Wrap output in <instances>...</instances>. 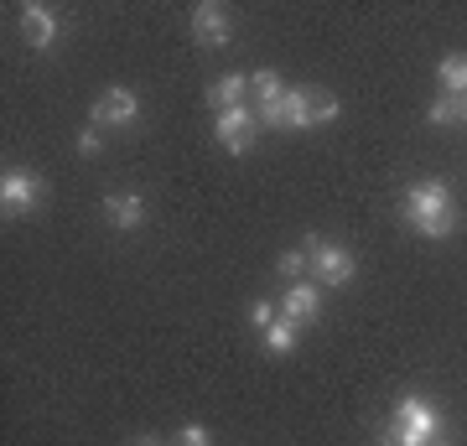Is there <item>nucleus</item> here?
Instances as JSON below:
<instances>
[{
    "instance_id": "11",
    "label": "nucleus",
    "mask_w": 467,
    "mask_h": 446,
    "mask_svg": "<svg viewBox=\"0 0 467 446\" xmlns=\"http://www.w3.org/2000/svg\"><path fill=\"white\" fill-rule=\"evenodd\" d=\"M104 213L115 229H140L146 223V198H135V192H109L104 198Z\"/></svg>"
},
{
    "instance_id": "9",
    "label": "nucleus",
    "mask_w": 467,
    "mask_h": 446,
    "mask_svg": "<svg viewBox=\"0 0 467 446\" xmlns=\"http://www.w3.org/2000/svg\"><path fill=\"white\" fill-rule=\"evenodd\" d=\"M317 312H322V296H317V285H312V281H296L281 296V316H285V322H296V327H306Z\"/></svg>"
},
{
    "instance_id": "2",
    "label": "nucleus",
    "mask_w": 467,
    "mask_h": 446,
    "mask_svg": "<svg viewBox=\"0 0 467 446\" xmlns=\"http://www.w3.org/2000/svg\"><path fill=\"white\" fill-rule=\"evenodd\" d=\"M379 446H447V426H441V410L431 399L405 395L389 415V430L379 436Z\"/></svg>"
},
{
    "instance_id": "19",
    "label": "nucleus",
    "mask_w": 467,
    "mask_h": 446,
    "mask_svg": "<svg viewBox=\"0 0 467 446\" xmlns=\"http://www.w3.org/2000/svg\"><path fill=\"white\" fill-rule=\"evenodd\" d=\"M250 322H254L260 332H265L270 322H275V306H270V301H254V306H250Z\"/></svg>"
},
{
    "instance_id": "1",
    "label": "nucleus",
    "mask_w": 467,
    "mask_h": 446,
    "mask_svg": "<svg viewBox=\"0 0 467 446\" xmlns=\"http://www.w3.org/2000/svg\"><path fill=\"white\" fill-rule=\"evenodd\" d=\"M405 223L420 229L426 239H447L457 229V198H451V187L441 177H426L405 192Z\"/></svg>"
},
{
    "instance_id": "20",
    "label": "nucleus",
    "mask_w": 467,
    "mask_h": 446,
    "mask_svg": "<svg viewBox=\"0 0 467 446\" xmlns=\"http://www.w3.org/2000/svg\"><path fill=\"white\" fill-rule=\"evenodd\" d=\"M177 446H208V430H202V426H182Z\"/></svg>"
},
{
    "instance_id": "22",
    "label": "nucleus",
    "mask_w": 467,
    "mask_h": 446,
    "mask_svg": "<svg viewBox=\"0 0 467 446\" xmlns=\"http://www.w3.org/2000/svg\"><path fill=\"white\" fill-rule=\"evenodd\" d=\"M130 446H161V441H156V436H140V441H130Z\"/></svg>"
},
{
    "instance_id": "12",
    "label": "nucleus",
    "mask_w": 467,
    "mask_h": 446,
    "mask_svg": "<svg viewBox=\"0 0 467 446\" xmlns=\"http://www.w3.org/2000/svg\"><path fill=\"white\" fill-rule=\"evenodd\" d=\"M244 94H250V78H244V73H229V78H218L213 88H208V104H213L218 115H223V109H244Z\"/></svg>"
},
{
    "instance_id": "17",
    "label": "nucleus",
    "mask_w": 467,
    "mask_h": 446,
    "mask_svg": "<svg viewBox=\"0 0 467 446\" xmlns=\"http://www.w3.org/2000/svg\"><path fill=\"white\" fill-rule=\"evenodd\" d=\"M426 119H431V125H457V119H462V99L441 94V99H436L431 109H426Z\"/></svg>"
},
{
    "instance_id": "18",
    "label": "nucleus",
    "mask_w": 467,
    "mask_h": 446,
    "mask_svg": "<svg viewBox=\"0 0 467 446\" xmlns=\"http://www.w3.org/2000/svg\"><path fill=\"white\" fill-rule=\"evenodd\" d=\"M281 275H312V260H306V249H285V254H281Z\"/></svg>"
},
{
    "instance_id": "5",
    "label": "nucleus",
    "mask_w": 467,
    "mask_h": 446,
    "mask_svg": "<svg viewBox=\"0 0 467 446\" xmlns=\"http://www.w3.org/2000/svg\"><path fill=\"white\" fill-rule=\"evenodd\" d=\"M192 42L198 47H223L229 42V11L213 5V0H202L198 11H192Z\"/></svg>"
},
{
    "instance_id": "8",
    "label": "nucleus",
    "mask_w": 467,
    "mask_h": 446,
    "mask_svg": "<svg viewBox=\"0 0 467 446\" xmlns=\"http://www.w3.org/2000/svg\"><path fill=\"white\" fill-rule=\"evenodd\" d=\"M21 36H26V47L47 52L57 42V16H52L47 5H21Z\"/></svg>"
},
{
    "instance_id": "16",
    "label": "nucleus",
    "mask_w": 467,
    "mask_h": 446,
    "mask_svg": "<svg viewBox=\"0 0 467 446\" xmlns=\"http://www.w3.org/2000/svg\"><path fill=\"white\" fill-rule=\"evenodd\" d=\"M306 104H312V125H333L337 119V99L327 88H306Z\"/></svg>"
},
{
    "instance_id": "14",
    "label": "nucleus",
    "mask_w": 467,
    "mask_h": 446,
    "mask_svg": "<svg viewBox=\"0 0 467 446\" xmlns=\"http://www.w3.org/2000/svg\"><path fill=\"white\" fill-rule=\"evenodd\" d=\"M250 88L260 94V119H265V115H275V104L285 99V83L275 78L270 67H260V73H254V78H250Z\"/></svg>"
},
{
    "instance_id": "6",
    "label": "nucleus",
    "mask_w": 467,
    "mask_h": 446,
    "mask_svg": "<svg viewBox=\"0 0 467 446\" xmlns=\"http://www.w3.org/2000/svg\"><path fill=\"white\" fill-rule=\"evenodd\" d=\"M36 198H42V182H36L32 171H5L0 177V208L5 213H26Z\"/></svg>"
},
{
    "instance_id": "3",
    "label": "nucleus",
    "mask_w": 467,
    "mask_h": 446,
    "mask_svg": "<svg viewBox=\"0 0 467 446\" xmlns=\"http://www.w3.org/2000/svg\"><path fill=\"white\" fill-rule=\"evenodd\" d=\"M306 260H312V281H327V285L353 281V254L327 244V239H306Z\"/></svg>"
},
{
    "instance_id": "4",
    "label": "nucleus",
    "mask_w": 467,
    "mask_h": 446,
    "mask_svg": "<svg viewBox=\"0 0 467 446\" xmlns=\"http://www.w3.org/2000/svg\"><path fill=\"white\" fill-rule=\"evenodd\" d=\"M254 125H260V115H254V109H223V115L213 119V135H218V146H223V150H234V156H239V150L254 140Z\"/></svg>"
},
{
    "instance_id": "23",
    "label": "nucleus",
    "mask_w": 467,
    "mask_h": 446,
    "mask_svg": "<svg viewBox=\"0 0 467 446\" xmlns=\"http://www.w3.org/2000/svg\"><path fill=\"white\" fill-rule=\"evenodd\" d=\"M462 119H467V99H462Z\"/></svg>"
},
{
    "instance_id": "15",
    "label": "nucleus",
    "mask_w": 467,
    "mask_h": 446,
    "mask_svg": "<svg viewBox=\"0 0 467 446\" xmlns=\"http://www.w3.org/2000/svg\"><path fill=\"white\" fill-rule=\"evenodd\" d=\"M296 337H301V327H296V322H285V316H275V322L265 327V347H270V353H291Z\"/></svg>"
},
{
    "instance_id": "21",
    "label": "nucleus",
    "mask_w": 467,
    "mask_h": 446,
    "mask_svg": "<svg viewBox=\"0 0 467 446\" xmlns=\"http://www.w3.org/2000/svg\"><path fill=\"white\" fill-rule=\"evenodd\" d=\"M78 150H84V156H99V125H88V130L78 135Z\"/></svg>"
},
{
    "instance_id": "10",
    "label": "nucleus",
    "mask_w": 467,
    "mask_h": 446,
    "mask_svg": "<svg viewBox=\"0 0 467 446\" xmlns=\"http://www.w3.org/2000/svg\"><path fill=\"white\" fill-rule=\"evenodd\" d=\"M260 125H275V130H306L312 125V104H306V88H285V99L275 104V115H265Z\"/></svg>"
},
{
    "instance_id": "13",
    "label": "nucleus",
    "mask_w": 467,
    "mask_h": 446,
    "mask_svg": "<svg viewBox=\"0 0 467 446\" xmlns=\"http://www.w3.org/2000/svg\"><path fill=\"white\" fill-rule=\"evenodd\" d=\"M436 73H441V94H451V99H467V57H462V52H447Z\"/></svg>"
},
{
    "instance_id": "7",
    "label": "nucleus",
    "mask_w": 467,
    "mask_h": 446,
    "mask_svg": "<svg viewBox=\"0 0 467 446\" xmlns=\"http://www.w3.org/2000/svg\"><path fill=\"white\" fill-rule=\"evenodd\" d=\"M135 119H140L135 88H109V94L94 104V125H135Z\"/></svg>"
}]
</instances>
